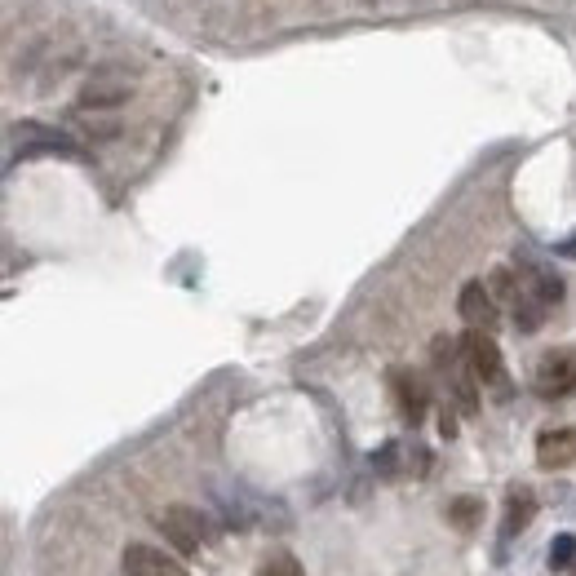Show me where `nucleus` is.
Here are the masks:
<instances>
[{
    "label": "nucleus",
    "mask_w": 576,
    "mask_h": 576,
    "mask_svg": "<svg viewBox=\"0 0 576 576\" xmlns=\"http://www.w3.org/2000/svg\"><path fill=\"white\" fill-rule=\"evenodd\" d=\"M461 355H466L470 373H475L483 386H492L497 395H506V390H510V382H506V359H501V351H497V342H492L488 328H470V333L461 337Z\"/></svg>",
    "instance_id": "obj_1"
},
{
    "label": "nucleus",
    "mask_w": 576,
    "mask_h": 576,
    "mask_svg": "<svg viewBox=\"0 0 576 576\" xmlns=\"http://www.w3.org/2000/svg\"><path fill=\"white\" fill-rule=\"evenodd\" d=\"M532 390L541 399H563L576 390V351H545L537 373H532Z\"/></svg>",
    "instance_id": "obj_2"
},
{
    "label": "nucleus",
    "mask_w": 576,
    "mask_h": 576,
    "mask_svg": "<svg viewBox=\"0 0 576 576\" xmlns=\"http://www.w3.org/2000/svg\"><path fill=\"white\" fill-rule=\"evenodd\" d=\"M160 528H164V537L178 545L182 554H195L204 545V519L191 506H169V510L160 514Z\"/></svg>",
    "instance_id": "obj_3"
},
{
    "label": "nucleus",
    "mask_w": 576,
    "mask_h": 576,
    "mask_svg": "<svg viewBox=\"0 0 576 576\" xmlns=\"http://www.w3.org/2000/svg\"><path fill=\"white\" fill-rule=\"evenodd\" d=\"M390 390H395L404 421H413V426H417V421L426 417V408H430V386L421 382L413 368H390Z\"/></svg>",
    "instance_id": "obj_4"
},
{
    "label": "nucleus",
    "mask_w": 576,
    "mask_h": 576,
    "mask_svg": "<svg viewBox=\"0 0 576 576\" xmlns=\"http://www.w3.org/2000/svg\"><path fill=\"white\" fill-rule=\"evenodd\" d=\"M457 311H461V320H466L470 328H497V297H492V288L488 284H479V280H470L466 288H461V297H457Z\"/></svg>",
    "instance_id": "obj_5"
},
{
    "label": "nucleus",
    "mask_w": 576,
    "mask_h": 576,
    "mask_svg": "<svg viewBox=\"0 0 576 576\" xmlns=\"http://www.w3.org/2000/svg\"><path fill=\"white\" fill-rule=\"evenodd\" d=\"M125 572L129 576H187V568H182L173 554L156 550V545H125Z\"/></svg>",
    "instance_id": "obj_6"
},
{
    "label": "nucleus",
    "mask_w": 576,
    "mask_h": 576,
    "mask_svg": "<svg viewBox=\"0 0 576 576\" xmlns=\"http://www.w3.org/2000/svg\"><path fill=\"white\" fill-rule=\"evenodd\" d=\"M576 461V430L559 426V430H545L537 439V466L541 470H568Z\"/></svg>",
    "instance_id": "obj_7"
},
{
    "label": "nucleus",
    "mask_w": 576,
    "mask_h": 576,
    "mask_svg": "<svg viewBox=\"0 0 576 576\" xmlns=\"http://www.w3.org/2000/svg\"><path fill=\"white\" fill-rule=\"evenodd\" d=\"M532 514H537V497H532V488H510V501H506V537H514V532L528 528Z\"/></svg>",
    "instance_id": "obj_8"
},
{
    "label": "nucleus",
    "mask_w": 576,
    "mask_h": 576,
    "mask_svg": "<svg viewBox=\"0 0 576 576\" xmlns=\"http://www.w3.org/2000/svg\"><path fill=\"white\" fill-rule=\"evenodd\" d=\"M448 519H452V528L475 532L479 519H483V501H479V497H457V501L448 506Z\"/></svg>",
    "instance_id": "obj_9"
},
{
    "label": "nucleus",
    "mask_w": 576,
    "mask_h": 576,
    "mask_svg": "<svg viewBox=\"0 0 576 576\" xmlns=\"http://www.w3.org/2000/svg\"><path fill=\"white\" fill-rule=\"evenodd\" d=\"M125 98H129V85H102V80L80 94L85 107H116V102H125Z\"/></svg>",
    "instance_id": "obj_10"
},
{
    "label": "nucleus",
    "mask_w": 576,
    "mask_h": 576,
    "mask_svg": "<svg viewBox=\"0 0 576 576\" xmlns=\"http://www.w3.org/2000/svg\"><path fill=\"white\" fill-rule=\"evenodd\" d=\"M568 568H576V537L572 532H559L550 541V572H568Z\"/></svg>",
    "instance_id": "obj_11"
},
{
    "label": "nucleus",
    "mask_w": 576,
    "mask_h": 576,
    "mask_svg": "<svg viewBox=\"0 0 576 576\" xmlns=\"http://www.w3.org/2000/svg\"><path fill=\"white\" fill-rule=\"evenodd\" d=\"M488 288H492V297H497V302H519V293H523V284L514 280V271L510 266H497V271H492V280H488Z\"/></svg>",
    "instance_id": "obj_12"
},
{
    "label": "nucleus",
    "mask_w": 576,
    "mask_h": 576,
    "mask_svg": "<svg viewBox=\"0 0 576 576\" xmlns=\"http://www.w3.org/2000/svg\"><path fill=\"white\" fill-rule=\"evenodd\" d=\"M257 576H306V572H302V563H297L288 550H275V554H266V559H262Z\"/></svg>",
    "instance_id": "obj_13"
},
{
    "label": "nucleus",
    "mask_w": 576,
    "mask_h": 576,
    "mask_svg": "<svg viewBox=\"0 0 576 576\" xmlns=\"http://www.w3.org/2000/svg\"><path fill=\"white\" fill-rule=\"evenodd\" d=\"M528 288L541 297L545 306H554V302H559V297H563V280H559V275H550V271H532Z\"/></svg>",
    "instance_id": "obj_14"
},
{
    "label": "nucleus",
    "mask_w": 576,
    "mask_h": 576,
    "mask_svg": "<svg viewBox=\"0 0 576 576\" xmlns=\"http://www.w3.org/2000/svg\"><path fill=\"white\" fill-rule=\"evenodd\" d=\"M439 430H444V439H452V435H457V417H452L448 408H444V413H439Z\"/></svg>",
    "instance_id": "obj_15"
},
{
    "label": "nucleus",
    "mask_w": 576,
    "mask_h": 576,
    "mask_svg": "<svg viewBox=\"0 0 576 576\" xmlns=\"http://www.w3.org/2000/svg\"><path fill=\"white\" fill-rule=\"evenodd\" d=\"M382 470H395V448H382Z\"/></svg>",
    "instance_id": "obj_16"
},
{
    "label": "nucleus",
    "mask_w": 576,
    "mask_h": 576,
    "mask_svg": "<svg viewBox=\"0 0 576 576\" xmlns=\"http://www.w3.org/2000/svg\"><path fill=\"white\" fill-rule=\"evenodd\" d=\"M559 253H563V257H576V235H572L568 244H559Z\"/></svg>",
    "instance_id": "obj_17"
},
{
    "label": "nucleus",
    "mask_w": 576,
    "mask_h": 576,
    "mask_svg": "<svg viewBox=\"0 0 576 576\" xmlns=\"http://www.w3.org/2000/svg\"><path fill=\"white\" fill-rule=\"evenodd\" d=\"M572 572H576V568H572Z\"/></svg>",
    "instance_id": "obj_18"
}]
</instances>
